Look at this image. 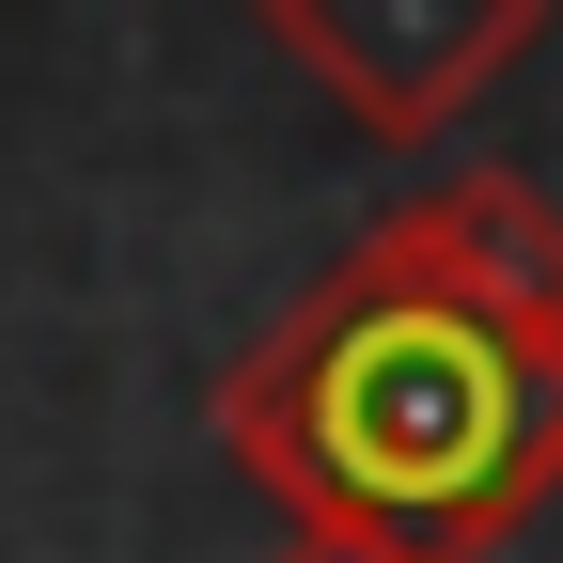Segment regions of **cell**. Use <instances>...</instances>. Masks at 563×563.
I'll list each match as a JSON object with an SVG mask.
<instances>
[{
  "mask_svg": "<svg viewBox=\"0 0 563 563\" xmlns=\"http://www.w3.org/2000/svg\"><path fill=\"white\" fill-rule=\"evenodd\" d=\"M220 454L282 532L485 563L563 501V203L439 173L220 376Z\"/></svg>",
  "mask_w": 563,
  "mask_h": 563,
  "instance_id": "obj_1",
  "label": "cell"
},
{
  "mask_svg": "<svg viewBox=\"0 0 563 563\" xmlns=\"http://www.w3.org/2000/svg\"><path fill=\"white\" fill-rule=\"evenodd\" d=\"M532 32H548V0H266V47L361 141H439Z\"/></svg>",
  "mask_w": 563,
  "mask_h": 563,
  "instance_id": "obj_2",
  "label": "cell"
},
{
  "mask_svg": "<svg viewBox=\"0 0 563 563\" xmlns=\"http://www.w3.org/2000/svg\"><path fill=\"white\" fill-rule=\"evenodd\" d=\"M266 563H439V548H391V532H282Z\"/></svg>",
  "mask_w": 563,
  "mask_h": 563,
  "instance_id": "obj_3",
  "label": "cell"
}]
</instances>
